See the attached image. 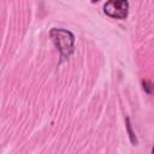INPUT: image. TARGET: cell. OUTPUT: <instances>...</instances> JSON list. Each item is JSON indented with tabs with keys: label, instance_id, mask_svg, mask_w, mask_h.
<instances>
[{
	"label": "cell",
	"instance_id": "obj_3",
	"mask_svg": "<svg viewBox=\"0 0 154 154\" xmlns=\"http://www.w3.org/2000/svg\"><path fill=\"white\" fill-rule=\"evenodd\" d=\"M142 85H143V89L147 94H153L154 93V84L148 81V79H143L142 81Z\"/></svg>",
	"mask_w": 154,
	"mask_h": 154
},
{
	"label": "cell",
	"instance_id": "obj_2",
	"mask_svg": "<svg viewBox=\"0 0 154 154\" xmlns=\"http://www.w3.org/2000/svg\"><path fill=\"white\" fill-rule=\"evenodd\" d=\"M103 12L116 19H125L129 13L128 0H108L103 5Z\"/></svg>",
	"mask_w": 154,
	"mask_h": 154
},
{
	"label": "cell",
	"instance_id": "obj_4",
	"mask_svg": "<svg viewBox=\"0 0 154 154\" xmlns=\"http://www.w3.org/2000/svg\"><path fill=\"white\" fill-rule=\"evenodd\" d=\"M126 126H128V131H129V136H130L131 142H132L134 144H136V143H137V140H136V137H135V135H134V132H132V130H131V124H130L129 119H126Z\"/></svg>",
	"mask_w": 154,
	"mask_h": 154
},
{
	"label": "cell",
	"instance_id": "obj_6",
	"mask_svg": "<svg viewBox=\"0 0 154 154\" xmlns=\"http://www.w3.org/2000/svg\"><path fill=\"white\" fill-rule=\"evenodd\" d=\"M152 153H154V147H153V149H152Z\"/></svg>",
	"mask_w": 154,
	"mask_h": 154
},
{
	"label": "cell",
	"instance_id": "obj_5",
	"mask_svg": "<svg viewBox=\"0 0 154 154\" xmlns=\"http://www.w3.org/2000/svg\"><path fill=\"white\" fill-rule=\"evenodd\" d=\"M96 1H100V0H91V2H96Z\"/></svg>",
	"mask_w": 154,
	"mask_h": 154
},
{
	"label": "cell",
	"instance_id": "obj_1",
	"mask_svg": "<svg viewBox=\"0 0 154 154\" xmlns=\"http://www.w3.org/2000/svg\"><path fill=\"white\" fill-rule=\"evenodd\" d=\"M49 36L58 47L61 59H67L75 51V36L71 31L61 29V28H53L49 31Z\"/></svg>",
	"mask_w": 154,
	"mask_h": 154
}]
</instances>
